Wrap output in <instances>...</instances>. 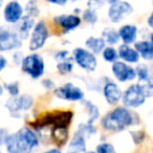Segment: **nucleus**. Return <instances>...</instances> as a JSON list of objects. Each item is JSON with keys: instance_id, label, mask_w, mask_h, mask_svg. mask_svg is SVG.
<instances>
[{"instance_id": "1", "label": "nucleus", "mask_w": 153, "mask_h": 153, "mask_svg": "<svg viewBox=\"0 0 153 153\" xmlns=\"http://www.w3.org/2000/svg\"><path fill=\"white\" fill-rule=\"evenodd\" d=\"M7 153H30L39 145L36 132L27 127H23L13 134H9L5 140Z\"/></svg>"}, {"instance_id": "2", "label": "nucleus", "mask_w": 153, "mask_h": 153, "mask_svg": "<svg viewBox=\"0 0 153 153\" xmlns=\"http://www.w3.org/2000/svg\"><path fill=\"white\" fill-rule=\"evenodd\" d=\"M134 114L126 107H117L102 120V126L110 131H122L126 127L135 125Z\"/></svg>"}, {"instance_id": "3", "label": "nucleus", "mask_w": 153, "mask_h": 153, "mask_svg": "<svg viewBox=\"0 0 153 153\" xmlns=\"http://www.w3.org/2000/svg\"><path fill=\"white\" fill-rule=\"evenodd\" d=\"M21 68L22 71L30 76L33 79H39L44 74V60L38 53H32L23 58L21 62Z\"/></svg>"}, {"instance_id": "4", "label": "nucleus", "mask_w": 153, "mask_h": 153, "mask_svg": "<svg viewBox=\"0 0 153 153\" xmlns=\"http://www.w3.org/2000/svg\"><path fill=\"white\" fill-rule=\"evenodd\" d=\"M72 58H74V62L86 71L91 72L97 69V66H98L97 57L92 53H90L88 49L76 47L72 51Z\"/></svg>"}, {"instance_id": "5", "label": "nucleus", "mask_w": 153, "mask_h": 153, "mask_svg": "<svg viewBox=\"0 0 153 153\" xmlns=\"http://www.w3.org/2000/svg\"><path fill=\"white\" fill-rule=\"evenodd\" d=\"M47 38H48V27L44 21H39L38 23H35L33 30H30L28 47L33 51H38L44 46Z\"/></svg>"}, {"instance_id": "6", "label": "nucleus", "mask_w": 153, "mask_h": 153, "mask_svg": "<svg viewBox=\"0 0 153 153\" xmlns=\"http://www.w3.org/2000/svg\"><path fill=\"white\" fill-rule=\"evenodd\" d=\"M146 99L147 98L145 97L144 92L142 91L138 84L131 85L122 94V101H123L124 105L126 107H130V108H137V107L142 106L146 102Z\"/></svg>"}, {"instance_id": "7", "label": "nucleus", "mask_w": 153, "mask_h": 153, "mask_svg": "<svg viewBox=\"0 0 153 153\" xmlns=\"http://www.w3.org/2000/svg\"><path fill=\"white\" fill-rule=\"evenodd\" d=\"M132 12H133V7L131 5V3L121 0L114 4H110L107 11V16L112 23H120L127 16L131 15Z\"/></svg>"}, {"instance_id": "8", "label": "nucleus", "mask_w": 153, "mask_h": 153, "mask_svg": "<svg viewBox=\"0 0 153 153\" xmlns=\"http://www.w3.org/2000/svg\"><path fill=\"white\" fill-rule=\"evenodd\" d=\"M22 46V40L18 34L7 27H0V51H10Z\"/></svg>"}, {"instance_id": "9", "label": "nucleus", "mask_w": 153, "mask_h": 153, "mask_svg": "<svg viewBox=\"0 0 153 153\" xmlns=\"http://www.w3.org/2000/svg\"><path fill=\"white\" fill-rule=\"evenodd\" d=\"M55 94L57 98L65 101H70V102L84 100L83 90L72 83H66L65 85L57 88L55 90Z\"/></svg>"}, {"instance_id": "10", "label": "nucleus", "mask_w": 153, "mask_h": 153, "mask_svg": "<svg viewBox=\"0 0 153 153\" xmlns=\"http://www.w3.org/2000/svg\"><path fill=\"white\" fill-rule=\"evenodd\" d=\"M34 104V99L30 94L12 97L5 103L7 109L12 113H18L19 111H27L32 108Z\"/></svg>"}, {"instance_id": "11", "label": "nucleus", "mask_w": 153, "mask_h": 153, "mask_svg": "<svg viewBox=\"0 0 153 153\" xmlns=\"http://www.w3.org/2000/svg\"><path fill=\"white\" fill-rule=\"evenodd\" d=\"M112 74L120 82H127V81H133L136 78L135 69L126 64L125 62L121 61H114L112 63Z\"/></svg>"}, {"instance_id": "12", "label": "nucleus", "mask_w": 153, "mask_h": 153, "mask_svg": "<svg viewBox=\"0 0 153 153\" xmlns=\"http://www.w3.org/2000/svg\"><path fill=\"white\" fill-rule=\"evenodd\" d=\"M24 14V9L19 1H10L7 3L3 10V18H4L5 22L10 24H16L20 19L22 18Z\"/></svg>"}, {"instance_id": "13", "label": "nucleus", "mask_w": 153, "mask_h": 153, "mask_svg": "<svg viewBox=\"0 0 153 153\" xmlns=\"http://www.w3.org/2000/svg\"><path fill=\"white\" fill-rule=\"evenodd\" d=\"M53 22L62 28L65 33L71 32L81 25L82 19L78 15H59L53 18Z\"/></svg>"}, {"instance_id": "14", "label": "nucleus", "mask_w": 153, "mask_h": 153, "mask_svg": "<svg viewBox=\"0 0 153 153\" xmlns=\"http://www.w3.org/2000/svg\"><path fill=\"white\" fill-rule=\"evenodd\" d=\"M103 94L106 100V102L109 105H115L120 102L122 99V92L121 88L113 82H107L103 87Z\"/></svg>"}, {"instance_id": "15", "label": "nucleus", "mask_w": 153, "mask_h": 153, "mask_svg": "<svg viewBox=\"0 0 153 153\" xmlns=\"http://www.w3.org/2000/svg\"><path fill=\"white\" fill-rule=\"evenodd\" d=\"M16 25H17V27H16V33L18 34V36L20 37L21 40H24V39L27 38L30 30L34 27L35 20H34V18L28 15L22 16V18L16 23Z\"/></svg>"}, {"instance_id": "16", "label": "nucleus", "mask_w": 153, "mask_h": 153, "mask_svg": "<svg viewBox=\"0 0 153 153\" xmlns=\"http://www.w3.org/2000/svg\"><path fill=\"white\" fill-rule=\"evenodd\" d=\"M119 33V37L124 44H131L134 43L137 38V33L138 30L135 25L133 24H125V25L121 26L120 30H117Z\"/></svg>"}, {"instance_id": "17", "label": "nucleus", "mask_w": 153, "mask_h": 153, "mask_svg": "<svg viewBox=\"0 0 153 153\" xmlns=\"http://www.w3.org/2000/svg\"><path fill=\"white\" fill-rule=\"evenodd\" d=\"M134 49L138 53L140 57L147 61L153 59V43L152 40H142L134 43Z\"/></svg>"}, {"instance_id": "18", "label": "nucleus", "mask_w": 153, "mask_h": 153, "mask_svg": "<svg viewBox=\"0 0 153 153\" xmlns=\"http://www.w3.org/2000/svg\"><path fill=\"white\" fill-rule=\"evenodd\" d=\"M117 56L128 62V63H138L140 61V55L134 48L130 47L128 44H122L120 45L119 51H117Z\"/></svg>"}, {"instance_id": "19", "label": "nucleus", "mask_w": 153, "mask_h": 153, "mask_svg": "<svg viewBox=\"0 0 153 153\" xmlns=\"http://www.w3.org/2000/svg\"><path fill=\"white\" fill-rule=\"evenodd\" d=\"M86 152V140L83 135L76 132L71 138L68 146L67 153H84Z\"/></svg>"}, {"instance_id": "20", "label": "nucleus", "mask_w": 153, "mask_h": 153, "mask_svg": "<svg viewBox=\"0 0 153 153\" xmlns=\"http://www.w3.org/2000/svg\"><path fill=\"white\" fill-rule=\"evenodd\" d=\"M85 45L90 53L97 55V53H102L104 47L106 46V43L102 37L101 38L100 37H89L88 39H86Z\"/></svg>"}, {"instance_id": "21", "label": "nucleus", "mask_w": 153, "mask_h": 153, "mask_svg": "<svg viewBox=\"0 0 153 153\" xmlns=\"http://www.w3.org/2000/svg\"><path fill=\"white\" fill-rule=\"evenodd\" d=\"M51 140L58 146L65 144L68 140V130L66 129V127L53 126V129L51 130Z\"/></svg>"}, {"instance_id": "22", "label": "nucleus", "mask_w": 153, "mask_h": 153, "mask_svg": "<svg viewBox=\"0 0 153 153\" xmlns=\"http://www.w3.org/2000/svg\"><path fill=\"white\" fill-rule=\"evenodd\" d=\"M83 101V100H82ZM83 105L86 107V111L88 113V124H94L100 117V110L94 104H92L90 101H83Z\"/></svg>"}, {"instance_id": "23", "label": "nucleus", "mask_w": 153, "mask_h": 153, "mask_svg": "<svg viewBox=\"0 0 153 153\" xmlns=\"http://www.w3.org/2000/svg\"><path fill=\"white\" fill-rule=\"evenodd\" d=\"M102 38L104 39L105 43H107V44H109V45L117 44L120 40L117 30H114V28H111V27H107L103 30Z\"/></svg>"}, {"instance_id": "24", "label": "nucleus", "mask_w": 153, "mask_h": 153, "mask_svg": "<svg viewBox=\"0 0 153 153\" xmlns=\"http://www.w3.org/2000/svg\"><path fill=\"white\" fill-rule=\"evenodd\" d=\"M82 19L88 24H96L99 20V16H98V13H97L96 10H92V9H89L87 7L86 10H84L82 12Z\"/></svg>"}, {"instance_id": "25", "label": "nucleus", "mask_w": 153, "mask_h": 153, "mask_svg": "<svg viewBox=\"0 0 153 153\" xmlns=\"http://www.w3.org/2000/svg\"><path fill=\"white\" fill-rule=\"evenodd\" d=\"M102 56L104 58V60L109 63H113L114 61H117V51L113 46H105L104 49L102 51Z\"/></svg>"}, {"instance_id": "26", "label": "nucleus", "mask_w": 153, "mask_h": 153, "mask_svg": "<svg viewBox=\"0 0 153 153\" xmlns=\"http://www.w3.org/2000/svg\"><path fill=\"white\" fill-rule=\"evenodd\" d=\"M25 12L26 15L30 16V17H38L39 14H40V10H39L38 3H37L36 0H28L25 5Z\"/></svg>"}, {"instance_id": "27", "label": "nucleus", "mask_w": 153, "mask_h": 153, "mask_svg": "<svg viewBox=\"0 0 153 153\" xmlns=\"http://www.w3.org/2000/svg\"><path fill=\"white\" fill-rule=\"evenodd\" d=\"M57 68H58V70H59V72H61V74H63L71 72L72 68H74V64H72V62H71V58H68V59H66V60L58 62Z\"/></svg>"}, {"instance_id": "28", "label": "nucleus", "mask_w": 153, "mask_h": 153, "mask_svg": "<svg viewBox=\"0 0 153 153\" xmlns=\"http://www.w3.org/2000/svg\"><path fill=\"white\" fill-rule=\"evenodd\" d=\"M135 74L140 81H146V80L150 79L149 68L146 64H138L137 67L135 68Z\"/></svg>"}, {"instance_id": "29", "label": "nucleus", "mask_w": 153, "mask_h": 153, "mask_svg": "<svg viewBox=\"0 0 153 153\" xmlns=\"http://www.w3.org/2000/svg\"><path fill=\"white\" fill-rule=\"evenodd\" d=\"M138 86L140 87L142 91L144 92V94H145L146 98H150V97H152L153 85H152V82H151V79H148V80H146V81H140Z\"/></svg>"}, {"instance_id": "30", "label": "nucleus", "mask_w": 153, "mask_h": 153, "mask_svg": "<svg viewBox=\"0 0 153 153\" xmlns=\"http://www.w3.org/2000/svg\"><path fill=\"white\" fill-rule=\"evenodd\" d=\"M96 132H97V130H96V128L92 126V124H88V123L80 124L79 130H78V133L83 135L84 137H85V135H91V134H94Z\"/></svg>"}, {"instance_id": "31", "label": "nucleus", "mask_w": 153, "mask_h": 153, "mask_svg": "<svg viewBox=\"0 0 153 153\" xmlns=\"http://www.w3.org/2000/svg\"><path fill=\"white\" fill-rule=\"evenodd\" d=\"M97 153H117L113 145L108 143H102L97 147Z\"/></svg>"}, {"instance_id": "32", "label": "nucleus", "mask_w": 153, "mask_h": 153, "mask_svg": "<svg viewBox=\"0 0 153 153\" xmlns=\"http://www.w3.org/2000/svg\"><path fill=\"white\" fill-rule=\"evenodd\" d=\"M5 88L9 91V94H11V97H16L19 94V85H18L17 82L15 83H11V84H7Z\"/></svg>"}, {"instance_id": "33", "label": "nucleus", "mask_w": 153, "mask_h": 153, "mask_svg": "<svg viewBox=\"0 0 153 153\" xmlns=\"http://www.w3.org/2000/svg\"><path fill=\"white\" fill-rule=\"evenodd\" d=\"M130 134L132 135L133 142L135 144H140L145 140V133L143 131H140V130H137V131H131Z\"/></svg>"}, {"instance_id": "34", "label": "nucleus", "mask_w": 153, "mask_h": 153, "mask_svg": "<svg viewBox=\"0 0 153 153\" xmlns=\"http://www.w3.org/2000/svg\"><path fill=\"white\" fill-rule=\"evenodd\" d=\"M105 4V1L104 0H88L87 2V5L89 9H92V10H98V9H101L103 7Z\"/></svg>"}, {"instance_id": "35", "label": "nucleus", "mask_w": 153, "mask_h": 153, "mask_svg": "<svg viewBox=\"0 0 153 153\" xmlns=\"http://www.w3.org/2000/svg\"><path fill=\"white\" fill-rule=\"evenodd\" d=\"M9 134V131L5 128H0V146L5 144V140H7Z\"/></svg>"}, {"instance_id": "36", "label": "nucleus", "mask_w": 153, "mask_h": 153, "mask_svg": "<svg viewBox=\"0 0 153 153\" xmlns=\"http://www.w3.org/2000/svg\"><path fill=\"white\" fill-rule=\"evenodd\" d=\"M69 57V53H68L67 51H59V53L56 55V60L57 62H60V61H63V60H66L68 59Z\"/></svg>"}, {"instance_id": "37", "label": "nucleus", "mask_w": 153, "mask_h": 153, "mask_svg": "<svg viewBox=\"0 0 153 153\" xmlns=\"http://www.w3.org/2000/svg\"><path fill=\"white\" fill-rule=\"evenodd\" d=\"M42 85L44 86L45 88H47V89H51V88L55 87V84H53V82L51 81V80H49V79H44V80H43Z\"/></svg>"}, {"instance_id": "38", "label": "nucleus", "mask_w": 153, "mask_h": 153, "mask_svg": "<svg viewBox=\"0 0 153 153\" xmlns=\"http://www.w3.org/2000/svg\"><path fill=\"white\" fill-rule=\"evenodd\" d=\"M45 1L51 3V4H56V5H65L68 0H45Z\"/></svg>"}, {"instance_id": "39", "label": "nucleus", "mask_w": 153, "mask_h": 153, "mask_svg": "<svg viewBox=\"0 0 153 153\" xmlns=\"http://www.w3.org/2000/svg\"><path fill=\"white\" fill-rule=\"evenodd\" d=\"M23 58L24 57L22 56V53H14V60H15L16 64H21Z\"/></svg>"}, {"instance_id": "40", "label": "nucleus", "mask_w": 153, "mask_h": 153, "mask_svg": "<svg viewBox=\"0 0 153 153\" xmlns=\"http://www.w3.org/2000/svg\"><path fill=\"white\" fill-rule=\"evenodd\" d=\"M7 59H5V58L3 57L2 55H0V72L4 69L5 66H7Z\"/></svg>"}, {"instance_id": "41", "label": "nucleus", "mask_w": 153, "mask_h": 153, "mask_svg": "<svg viewBox=\"0 0 153 153\" xmlns=\"http://www.w3.org/2000/svg\"><path fill=\"white\" fill-rule=\"evenodd\" d=\"M43 153H62V152H61V150H60V149L53 148V149H49V150L45 151V152H43Z\"/></svg>"}, {"instance_id": "42", "label": "nucleus", "mask_w": 153, "mask_h": 153, "mask_svg": "<svg viewBox=\"0 0 153 153\" xmlns=\"http://www.w3.org/2000/svg\"><path fill=\"white\" fill-rule=\"evenodd\" d=\"M105 2L108 3V4H114V3L119 2V1H121V0H104Z\"/></svg>"}, {"instance_id": "43", "label": "nucleus", "mask_w": 153, "mask_h": 153, "mask_svg": "<svg viewBox=\"0 0 153 153\" xmlns=\"http://www.w3.org/2000/svg\"><path fill=\"white\" fill-rule=\"evenodd\" d=\"M152 19H153V16L150 15V16H149V18H148V25H149V27H153Z\"/></svg>"}, {"instance_id": "44", "label": "nucleus", "mask_w": 153, "mask_h": 153, "mask_svg": "<svg viewBox=\"0 0 153 153\" xmlns=\"http://www.w3.org/2000/svg\"><path fill=\"white\" fill-rule=\"evenodd\" d=\"M2 94H3V87L2 86H0V97L2 96Z\"/></svg>"}, {"instance_id": "45", "label": "nucleus", "mask_w": 153, "mask_h": 153, "mask_svg": "<svg viewBox=\"0 0 153 153\" xmlns=\"http://www.w3.org/2000/svg\"><path fill=\"white\" fill-rule=\"evenodd\" d=\"M2 3H3V0H0V7H2Z\"/></svg>"}, {"instance_id": "46", "label": "nucleus", "mask_w": 153, "mask_h": 153, "mask_svg": "<svg viewBox=\"0 0 153 153\" xmlns=\"http://www.w3.org/2000/svg\"><path fill=\"white\" fill-rule=\"evenodd\" d=\"M84 153H97V152H94V151H88V152H84Z\"/></svg>"}, {"instance_id": "47", "label": "nucleus", "mask_w": 153, "mask_h": 153, "mask_svg": "<svg viewBox=\"0 0 153 153\" xmlns=\"http://www.w3.org/2000/svg\"><path fill=\"white\" fill-rule=\"evenodd\" d=\"M69 1H74H74H81V0H69Z\"/></svg>"}, {"instance_id": "48", "label": "nucleus", "mask_w": 153, "mask_h": 153, "mask_svg": "<svg viewBox=\"0 0 153 153\" xmlns=\"http://www.w3.org/2000/svg\"><path fill=\"white\" fill-rule=\"evenodd\" d=\"M16 1H19V0H16Z\"/></svg>"}, {"instance_id": "49", "label": "nucleus", "mask_w": 153, "mask_h": 153, "mask_svg": "<svg viewBox=\"0 0 153 153\" xmlns=\"http://www.w3.org/2000/svg\"><path fill=\"white\" fill-rule=\"evenodd\" d=\"M0 153H1V152H0Z\"/></svg>"}]
</instances>
